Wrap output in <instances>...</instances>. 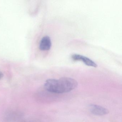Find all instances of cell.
<instances>
[{
  "mask_svg": "<svg viewBox=\"0 0 122 122\" xmlns=\"http://www.w3.org/2000/svg\"><path fill=\"white\" fill-rule=\"evenodd\" d=\"M78 86V83L71 78L63 77L58 80L48 79L45 83V88L48 92L55 93L68 92Z\"/></svg>",
  "mask_w": 122,
  "mask_h": 122,
  "instance_id": "1",
  "label": "cell"
},
{
  "mask_svg": "<svg viewBox=\"0 0 122 122\" xmlns=\"http://www.w3.org/2000/svg\"><path fill=\"white\" fill-rule=\"evenodd\" d=\"M90 110L91 112L95 115H104L109 113V111L107 108L95 104L90 105Z\"/></svg>",
  "mask_w": 122,
  "mask_h": 122,
  "instance_id": "2",
  "label": "cell"
},
{
  "mask_svg": "<svg viewBox=\"0 0 122 122\" xmlns=\"http://www.w3.org/2000/svg\"><path fill=\"white\" fill-rule=\"evenodd\" d=\"M72 59L74 61H81L88 66L96 67L97 65L92 60L85 56L78 54H75L71 56Z\"/></svg>",
  "mask_w": 122,
  "mask_h": 122,
  "instance_id": "3",
  "label": "cell"
},
{
  "mask_svg": "<svg viewBox=\"0 0 122 122\" xmlns=\"http://www.w3.org/2000/svg\"><path fill=\"white\" fill-rule=\"evenodd\" d=\"M52 42L50 37L45 36L41 39L40 42V50L42 51H48L51 48Z\"/></svg>",
  "mask_w": 122,
  "mask_h": 122,
  "instance_id": "4",
  "label": "cell"
},
{
  "mask_svg": "<svg viewBox=\"0 0 122 122\" xmlns=\"http://www.w3.org/2000/svg\"><path fill=\"white\" fill-rule=\"evenodd\" d=\"M3 76V74L1 71H0V79H1Z\"/></svg>",
  "mask_w": 122,
  "mask_h": 122,
  "instance_id": "5",
  "label": "cell"
}]
</instances>
